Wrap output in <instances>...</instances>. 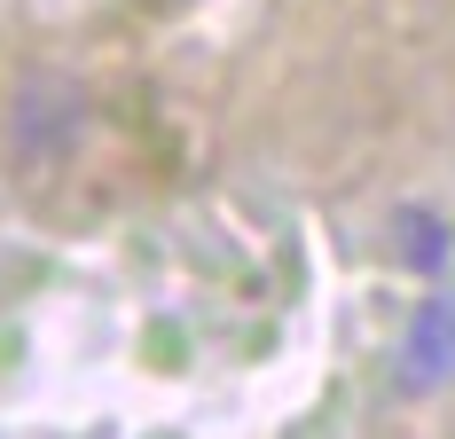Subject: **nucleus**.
I'll list each match as a JSON object with an SVG mask.
<instances>
[{"mask_svg":"<svg viewBox=\"0 0 455 439\" xmlns=\"http://www.w3.org/2000/svg\"><path fill=\"white\" fill-rule=\"evenodd\" d=\"M79 126H87L79 87H63V79H32V87L16 94V149H24L32 165L63 157V149L79 141Z\"/></svg>","mask_w":455,"mask_h":439,"instance_id":"1","label":"nucleus"},{"mask_svg":"<svg viewBox=\"0 0 455 439\" xmlns=\"http://www.w3.org/2000/svg\"><path fill=\"white\" fill-rule=\"evenodd\" d=\"M455 377V299H424V314L409 322V346H401V385L424 393Z\"/></svg>","mask_w":455,"mask_h":439,"instance_id":"2","label":"nucleus"},{"mask_svg":"<svg viewBox=\"0 0 455 439\" xmlns=\"http://www.w3.org/2000/svg\"><path fill=\"white\" fill-rule=\"evenodd\" d=\"M401 235H409V243H401L409 267H440L448 259V227H440L432 212H401Z\"/></svg>","mask_w":455,"mask_h":439,"instance_id":"3","label":"nucleus"}]
</instances>
